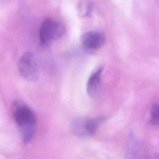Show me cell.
Returning <instances> with one entry per match:
<instances>
[{
	"mask_svg": "<svg viewBox=\"0 0 159 159\" xmlns=\"http://www.w3.org/2000/svg\"><path fill=\"white\" fill-rule=\"evenodd\" d=\"M12 113L24 143L33 138L36 129V117L32 109L21 101L12 104Z\"/></svg>",
	"mask_w": 159,
	"mask_h": 159,
	"instance_id": "obj_1",
	"label": "cell"
},
{
	"mask_svg": "<svg viewBox=\"0 0 159 159\" xmlns=\"http://www.w3.org/2000/svg\"><path fill=\"white\" fill-rule=\"evenodd\" d=\"M127 159H152L145 145L132 134H130L125 148Z\"/></svg>",
	"mask_w": 159,
	"mask_h": 159,
	"instance_id": "obj_5",
	"label": "cell"
},
{
	"mask_svg": "<svg viewBox=\"0 0 159 159\" xmlns=\"http://www.w3.org/2000/svg\"><path fill=\"white\" fill-rule=\"evenodd\" d=\"M104 120L102 117L87 118L79 117L70 123V130L76 136L80 138H88L94 135L99 125Z\"/></svg>",
	"mask_w": 159,
	"mask_h": 159,
	"instance_id": "obj_3",
	"label": "cell"
},
{
	"mask_svg": "<svg viewBox=\"0 0 159 159\" xmlns=\"http://www.w3.org/2000/svg\"><path fill=\"white\" fill-rule=\"evenodd\" d=\"M149 124L153 126L157 125L158 124V106L157 104H153L151 108Z\"/></svg>",
	"mask_w": 159,
	"mask_h": 159,
	"instance_id": "obj_9",
	"label": "cell"
},
{
	"mask_svg": "<svg viewBox=\"0 0 159 159\" xmlns=\"http://www.w3.org/2000/svg\"><path fill=\"white\" fill-rule=\"evenodd\" d=\"M93 6L91 2L83 1L79 4L78 6V12L80 16L81 17H88L92 13Z\"/></svg>",
	"mask_w": 159,
	"mask_h": 159,
	"instance_id": "obj_8",
	"label": "cell"
},
{
	"mask_svg": "<svg viewBox=\"0 0 159 159\" xmlns=\"http://www.w3.org/2000/svg\"><path fill=\"white\" fill-rule=\"evenodd\" d=\"M18 69L20 75L29 81H35L39 77V65L31 52H25L21 56L18 62Z\"/></svg>",
	"mask_w": 159,
	"mask_h": 159,
	"instance_id": "obj_4",
	"label": "cell"
},
{
	"mask_svg": "<svg viewBox=\"0 0 159 159\" xmlns=\"http://www.w3.org/2000/svg\"><path fill=\"white\" fill-rule=\"evenodd\" d=\"M65 33V26L62 22L47 18L42 22L40 27V41L42 45L48 46L60 39Z\"/></svg>",
	"mask_w": 159,
	"mask_h": 159,
	"instance_id": "obj_2",
	"label": "cell"
},
{
	"mask_svg": "<svg viewBox=\"0 0 159 159\" xmlns=\"http://www.w3.org/2000/svg\"><path fill=\"white\" fill-rule=\"evenodd\" d=\"M102 66L98 67L92 73L87 82L86 91L89 96L95 97L98 95L101 84V75L102 73Z\"/></svg>",
	"mask_w": 159,
	"mask_h": 159,
	"instance_id": "obj_7",
	"label": "cell"
},
{
	"mask_svg": "<svg viewBox=\"0 0 159 159\" xmlns=\"http://www.w3.org/2000/svg\"><path fill=\"white\" fill-rule=\"evenodd\" d=\"M104 35L98 31H89L83 35L81 42L83 47L88 50H96L104 43Z\"/></svg>",
	"mask_w": 159,
	"mask_h": 159,
	"instance_id": "obj_6",
	"label": "cell"
}]
</instances>
